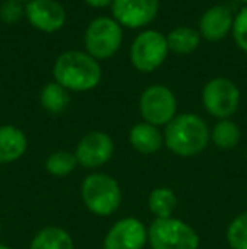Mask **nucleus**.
<instances>
[{"instance_id": "14", "label": "nucleus", "mask_w": 247, "mask_h": 249, "mask_svg": "<svg viewBox=\"0 0 247 249\" xmlns=\"http://www.w3.org/2000/svg\"><path fill=\"white\" fill-rule=\"evenodd\" d=\"M129 142L137 153L154 154L165 146V136L156 125L139 122L129 132Z\"/></svg>"}, {"instance_id": "16", "label": "nucleus", "mask_w": 247, "mask_h": 249, "mask_svg": "<svg viewBox=\"0 0 247 249\" xmlns=\"http://www.w3.org/2000/svg\"><path fill=\"white\" fill-rule=\"evenodd\" d=\"M29 249H75V243L63 227L48 226L33 237Z\"/></svg>"}, {"instance_id": "11", "label": "nucleus", "mask_w": 247, "mask_h": 249, "mask_svg": "<svg viewBox=\"0 0 247 249\" xmlns=\"http://www.w3.org/2000/svg\"><path fill=\"white\" fill-rule=\"evenodd\" d=\"M159 10V0H112L114 19L124 27L137 29L154 20Z\"/></svg>"}, {"instance_id": "12", "label": "nucleus", "mask_w": 247, "mask_h": 249, "mask_svg": "<svg viewBox=\"0 0 247 249\" xmlns=\"http://www.w3.org/2000/svg\"><path fill=\"white\" fill-rule=\"evenodd\" d=\"M26 17L43 33H56L66 22L65 7L56 0H31L26 3Z\"/></svg>"}, {"instance_id": "23", "label": "nucleus", "mask_w": 247, "mask_h": 249, "mask_svg": "<svg viewBox=\"0 0 247 249\" xmlns=\"http://www.w3.org/2000/svg\"><path fill=\"white\" fill-rule=\"evenodd\" d=\"M232 34H234L235 44L244 53H247V7H244V9L234 17Z\"/></svg>"}, {"instance_id": "18", "label": "nucleus", "mask_w": 247, "mask_h": 249, "mask_svg": "<svg viewBox=\"0 0 247 249\" xmlns=\"http://www.w3.org/2000/svg\"><path fill=\"white\" fill-rule=\"evenodd\" d=\"M200 33L191 27H176L166 36L168 50L176 53V54H190L200 44Z\"/></svg>"}, {"instance_id": "28", "label": "nucleus", "mask_w": 247, "mask_h": 249, "mask_svg": "<svg viewBox=\"0 0 247 249\" xmlns=\"http://www.w3.org/2000/svg\"><path fill=\"white\" fill-rule=\"evenodd\" d=\"M241 2H244V3H246V5H247V0H241Z\"/></svg>"}, {"instance_id": "20", "label": "nucleus", "mask_w": 247, "mask_h": 249, "mask_svg": "<svg viewBox=\"0 0 247 249\" xmlns=\"http://www.w3.org/2000/svg\"><path fill=\"white\" fill-rule=\"evenodd\" d=\"M210 141L220 149H234L241 141V129L231 119H222L210 131Z\"/></svg>"}, {"instance_id": "2", "label": "nucleus", "mask_w": 247, "mask_h": 249, "mask_svg": "<svg viewBox=\"0 0 247 249\" xmlns=\"http://www.w3.org/2000/svg\"><path fill=\"white\" fill-rule=\"evenodd\" d=\"M165 144L176 156L191 158L203 153L210 142L208 125L197 114H180L166 125Z\"/></svg>"}, {"instance_id": "27", "label": "nucleus", "mask_w": 247, "mask_h": 249, "mask_svg": "<svg viewBox=\"0 0 247 249\" xmlns=\"http://www.w3.org/2000/svg\"><path fill=\"white\" fill-rule=\"evenodd\" d=\"M16 2H20V3H27V2H31V0H16Z\"/></svg>"}, {"instance_id": "1", "label": "nucleus", "mask_w": 247, "mask_h": 249, "mask_svg": "<svg viewBox=\"0 0 247 249\" xmlns=\"http://www.w3.org/2000/svg\"><path fill=\"white\" fill-rule=\"evenodd\" d=\"M53 76L68 92H88L100 83L102 68L88 53L66 51L54 61Z\"/></svg>"}, {"instance_id": "21", "label": "nucleus", "mask_w": 247, "mask_h": 249, "mask_svg": "<svg viewBox=\"0 0 247 249\" xmlns=\"http://www.w3.org/2000/svg\"><path fill=\"white\" fill-rule=\"evenodd\" d=\"M76 166H78V161H76L75 153L65 149L54 151L46 160V171L53 177H66L73 173Z\"/></svg>"}, {"instance_id": "25", "label": "nucleus", "mask_w": 247, "mask_h": 249, "mask_svg": "<svg viewBox=\"0 0 247 249\" xmlns=\"http://www.w3.org/2000/svg\"><path fill=\"white\" fill-rule=\"evenodd\" d=\"M90 7H95V9H103V7L112 5V0H85Z\"/></svg>"}, {"instance_id": "13", "label": "nucleus", "mask_w": 247, "mask_h": 249, "mask_svg": "<svg viewBox=\"0 0 247 249\" xmlns=\"http://www.w3.org/2000/svg\"><path fill=\"white\" fill-rule=\"evenodd\" d=\"M234 26V17L229 7L225 5H214L200 17L198 22V33L207 41H222Z\"/></svg>"}, {"instance_id": "19", "label": "nucleus", "mask_w": 247, "mask_h": 249, "mask_svg": "<svg viewBox=\"0 0 247 249\" xmlns=\"http://www.w3.org/2000/svg\"><path fill=\"white\" fill-rule=\"evenodd\" d=\"M39 102L44 110H48L49 114L58 115L63 114L66 110V107L69 105V93L60 83L51 82L48 85H44V89L41 90Z\"/></svg>"}, {"instance_id": "8", "label": "nucleus", "mask_w": 247, "mask_h": 249, "mask_svg": "<svg viewBox=\"0 0 247 249\" xmlns=\"http://www.w3.org/2000/svg\"><path fill=\"white\" fill-rule=\"evenodd\" d=\"M176 108H178V102L175 93L165 85L148 87L139 100V110L144 122L156 127L168 125L176 117Z\"/></svg>"}, {"instance_id": "4", "label": "nucleus", "mask_w": 247, "mask_h": 249, "mask_svg": "<svg viewBox=\"0 0 247 249\" xmlns=\"http://www.w3.org/2000/svg\"><path fill=\"white\" fill-rule=\"evenodd\" d=\"M148 243L151 249H198L200 236L181 219H154L148 227Z\"/></svg>"}, {"instance_id": "5", "label": "nucleus", "mask_w": 247, "mask_h": 249, "mask_svg": "<svg viewBox=\"0 0 247 249\" xmlns=\"http://www.w3.org/2000/svg\"><path fill=\"white\" fill-rule=\"evenodd\" d=\"M122 44V26L110 17H97L85 31V50L92 58L107 59Z\"/></svg>"}, {"instance_id": "3", "label": "nucleus", "mask_w": 247, "mask_h": 249, "mask_svg": "<svg viewBox=\"0 0 247 249\" xmlns=\"http://www.w3.org/2000/svg\"><path fill=\"white\" fill-rule=\"evenodd\" d=\"M82 200L95 215H112L122 203V188L110 175L90 173L82 183Z\"/></svg>"}, {"instance_id": "22", "label": "nucleus", "mask_w": 247, "mask_h": 249, "mask_svg": "<svg viewBox=\"0 0 247 249\" xmlns=\"http://www.w3.org/2000/svg\"><path fill=\"white\" fill-rule=\"evenodd\" d=\"M225 239L231 249H247V210L229 224Z\"/></svg>"}, {"instance_id": "6", "label": "nucleus", "mask_w": 247, "mask_h": 249, "mask_svg": "<svg viewBox=\"0 0 247 249\" xmlns=\"http://www.w3.org/2000/svg\"><path fill=\"white\" fill-rule=\"evenodd\" d=\"M168 53L169 50L166 36H163L159 31L149 29L141 33L132 41L129 56L135 70L142 73H151L165 63Z\"/></svg>"}, {"instance_id": "17", "label": "nucleus", "mask_w": 247, "mask_h": 249, "mask_svg": "<svg viewBox=\"0 0 247 249\" xmlns=\"http://www.w3.org/2000/svg\"><path fill=\"white\" fill-rule=\"evenodd\" d=\"M148 205L149 212L156 219H169V217H173L176 207H178V197L171 188L158 187L149 194Z\"/></svg>"}, {"instance_id": "10", "label": "nucleus", "mask_w": 247, "mask_h": 249, "mask_svg": "<svg viewBox=\"0 0 247 249\" xmlns=\"http://www.w3.org/2000/svg\"><path fill=\"white\" fill-rule=\"evenodd\" d=\"M148 244V227L135 217L117 220L103 237V249H142Z\"/></svg>"}, {"instance_id": "15", "label": "nucleus", "mask_w": 247, "mask_h": 249, "mask_svg": "<svg viewBox=\"0 0 247 249\" xmlns=\"http://www.w3.org/2000/svg\"><path fill=\"white\" fill-rule=\"evenodd\" d=\"M27 151V138L16 125H0V164L20 160Z\"/></svg>"}, {"instance_id": "24", "label": "nucleus", "mask_w": 247, "mask_h": 249, "mask_svg": "<svg viewBox=\"0 0 247 249\" xmlns=\"http://www.w3.org/2000/svg\"><path fill=\"white\" fill-rule=\"evenodd\" d=\"M22 16H26V5H22L20 2L5 0V2L0 5V19L5 24L17 22Z\"/></svg>"}, {"instance_id": "7", "label": "nucleus", "mask_w": 247, "mask_h": 249, "mask_svg": "<svg viewBox=\"0 0 247 249\" xmlns=\"http://www.w3.org/2000/svg\"><path fill=\"white\" fill-rule=\"evenodd\" d=\"M201 102L208 114L222 121V119L232 117L237 112L241 92L232 80L218 76V78H212L203 87Z\"/></svg>"}, {"instance_id": "26", "label": "nucleus", "mask_w": 247, "mask_h": 249, "mask_svg": "<svg viewBox=\"0 0 247 249\" xmlns=\"http://www.w3.org/2000/svg\"><path fill=\"white\" fill-rule=\"evenodd\" d=\"M0 249H12V248L7 246V244H0Z\"/></svg>"}, {"instance_id": "29", "label": "nucleus", "mask_w": 247, "mask_h": 249, "mask_svg": "<svg viewBox=\"0 0 247 249\" xmlns=\"http://www.w3.org/2000/svg\"><path fill=\"white\" fill-rule=\"evenodd\" d=\"M246 160H247V149H246Z\"/></svg>"}, {"instance_id": "9", "label": "nucleus", "mask_w": 247, "mask_h": 249, "mask_svg": "<svg viewBox=\"0 0 247 249\" xmlns=\"http://www.w3.org/2000/svg\"><path fill=\"white\" fill-rule=\"evenodd\" d=\"M78 166L97 170L107 164L114 156V141L107 132L92 131L78 141L75 149Z\"/></svg>"}, {"instance_id": "30", "label": "nucleus", "mask_w": 247, "mask_h": 249, "mask_svg": "<svg viewBox=\"0 0 247 249\" xmlns=\"http://www.w3.org/2000/svg\"><path fill=\"white\" fill-rule=\"evenodd\" d=\"M0 232H2V226H0Z\"/></svg>"}]
</instances>
